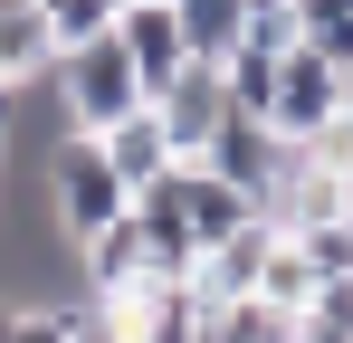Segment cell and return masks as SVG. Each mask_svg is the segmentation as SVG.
<instances>
[{
  "mask_svg": "<svg viewBox=\"0 0 353 343\" xmlns=\"http://www.w3.org/2000/svg\"><path fill=\"white\" fill-rule=\"evenodd\" d=\"M172 191H181V220H191V238H201V258L258 220V200H248V191H230L220 172H201V163H172Z\"/></svg>",
  "mask_w": 353,
  "mask_h": 343,
  "instance_id": "obj_7",
  "label": "cell"
},
{
  "mask_svg": "<svg viewBox=\"0 0 353 343\" xmlns=\"http://www.w3.org/2000/svg\"><path fill=\"white\" fill-rule=\"evenodd\" d=\"M39 67H58V48H48V19H39V0H0V86H29Z\"/></svg>",
  "mask_w": 353,
  "mask_h": 343,
  "instance_id": "obj_10",
  "label": "cell"
},
{
  "mask_svg": "<svg viewBox=\"0 0 353 343\" xmlns=\"http://www.w3.org/2000/svg\"><path fill=\"white\" fill-rule=\"evenodd\" d=\"M67 343H124V324L105 305H67Z\"/></svg>",
  "mask_w": 353,
  "mask_h": 343,
  "instance_id": "obj_15",
  "label": "cell"
},
{
  "mask_svg": "<svg viewBox=\"0 0 353 343\" xmlns=\"http://www.w3.org/2000/svg\"><path fill=\"white\" fill-rule=\"evenodd\" d=\"M39 19H48V48H86V39H105L115 29V0H39Z\"/></svg>",
  "mask_w": 353,
  "mask_h": 343,
  "instance_id": "obj_13",
  "label": "cell"
},
{
  "mask_svg": "<svg viewBox=\"0 0 353 343\" xmlns=\"http://www.w3.org/2000/svg\"><path fill=\"white\" fill-rule=\"evenodd\" d=\"M115 39H124V57H134V76H143V96L181 86V67H191V39H181V10H172V0L115 10Z\"/></svg>",
  "mask_w": 353,
  "mask_h": 343,
  "instance_id": "obj_5",
  "label": "cell"
},
{
  "mask_svg": "<svg viewBox=\"0 0 353 343\" xmlns=\"http://www.w3.org/2000/svg\"><path fill=\"white\" fill-rule=\"evenodd\" d=\"M124 210H134V191L105 172V153H96L86 134H67V143H58V229L86 248V238H96V229H115Z\"/></svg>",
  "mask_w": 353,
  "mask_h": 343,
  "instance_id": "obj_2",
  "label": "cell"
},
{
  "mask_svg": "<svg viewBox=\"0 0 353 343\" xmlns=\"http://www.w3.org/2000/svg\"><path fill=\"white\" fill-rule=\"evenodd\" d=\"M181 10V39H191V67H220L239 48V19H248V0H172Z\"/></svg>",
  "mask_w": 353,
  "mask_h": 343,
  "instance_id": "obj_11",
  "label": "cell"
},
{
  "mask_svg": "<svg viewBox=\"0 0 353 343\" xmlns=\"http://www.w3.org/2000/svg\"><path fill=\"white\" fill-rule=\"evenodd\" d=\"M258 305H277V315H305V295H315V277H305V258H296L287 238L268 248V267H258V286H248Z\"/></svg>",
  "mask_w": 353,
  "mask_h": 343,
  "instance_id": "obj_14",
  "label": "cell"
},
{
  "mask_svg": "<svg viewBox=\"0 0 353 343\" xmlns=\"http://www.w3.org/2000/svg\"><path fill=\"white\" fill-rule=\"evenodd\" d=\"M58 96H67V124H77V134H105V124H124V114H143V105H153L115 29L58 57Z\"/></svg>",
  "mask_w": 353,
  "mask_h": 343,
  "instance_id": "obj_1",
  "label": "cell"
},
{
  "mask_svg": "<svg viewBox=\"0 0 353 343\" xmlns=\"http://www.w3.org/2000/svg\"><path fill=\"white\" fill-rule=\"evenodd\" d=\"M153 124H163L172 163H201V153H210V134L230 124V96H220V67H181V86H163V96H153Z\"/></svg>",
  "mask_w": 353,
  "mask_h": 343,
  "instance_id": "obj_4",
  "label": "cell"
},
{
  "mask_svg": "<svg viewBox=\"0 0 353 343\" xmlns=\"http://www.w3.org/2000/svg\"><path fill=\"white\" fill-rule=\"evenodd\" d=\"M19 86H0V163H10V143H19V105H10Z\"/></svg>",
  "mask_w": 353,
  "mask_h": 343,
  "instance_id": "obj_16",
  "label": "cell"
},
{
  "mask_svg": "<svg viewBox=\"0 0 353 343\" xmlns=\"http://www.w3.org/2000/svg\"><path fill=\"white\" fill-rule=\"evenodd\" d=\"M334 114H344V124H353V76H344V105H334Z\"/></svg>",
  "mask_w": 353,
  "mask_h": 343,
  "instance_id": "obj_17",
  "label": "cell"
},
{
  "mask_svg": "<svg viewBox=\"0 0 353 343\" xmlns=\"http://www.w3.org/2000/svg\"><path fill=\"white\" fill-rule=\"evenodd\" d=\"M115 10H143V0H115Z\"/></svg>",
  "mask_w": 353,
  "mask_h": 343,
  "instance_id": "obj_18",
  "label": "cell"
},
{
  "mask_svg": "<svg viewBox=\"0 0 353 343\" xmlns=\"http://www.w3.org/2000/svg\"><path fill=\"white\" fill-rule=\"evenodd\" d=\"M96 153H105V172H115L124 191H143V181H163L172 172V143H163V124H153V105L124 114V124H105V134H86Z\"/></svg>",
  "mask_w": 353,
  "mask_h": 343,
  "instance_id": "obj_9",
  "label": "cell"
},
{
  "mask_svg": "<svg viewBox=\"0 0 353 343\" xmlns=\"http://www.w3.org/2000/svg\"><path fill=\"white\" fill-rule=\"evenodd\" d=\"M239 48H248V57H287V48H305V19H296V0H248V19H239Z\"/></svg>",
  "mask_w": 353,
  "mask_h": 343,
  "instance_id": "obj_12",
  "label": "cell"
},
{
  "mask_svg": "<svg viewBox=\"0 0 353 343\" xmlns=\"http://www.w3.org/2000/svg\"><path fill=\"white\" fill-rule=\"evenodd\" d=\"M201 172H220L230 191H248V200L268 210V191H277V172H287V143H277L268 124H248V114H230V124L210 134V153H201Z\"/></svg>",
  "mask_w": 353,
  "mask_h": 343,
  "instance_id": "obj_6",
  "label": "cell"
},
{
  "mask_svg": "<svg viewBox=\"0 0 353 343\" xmlns=\"http://www.w3.org/2000/svg\"><path fill=\"white\" fill-rule=\"evenodd\" d=\"M77 258H86V305H124L134 286H153V258H143V229H134V210H124L115 229H96Z\"/></svg>",
  "mask_w": 353,
  "mask_h": 343,
  "instance_id": "obj_8",
  "label": "cell"
},
{
  "mask_svg": "<svg viewBox=\"0 0 353 343\" xmlns=\"http://www.w3.org/2000/svg\"><path fill=\"white\" fill-rule=\"evenodd\" d=\"M334 105H344V76H334L315 48L277 57V105H268V134H277V143H315V134L334 124Z\"/></svg>",
  "mask_w": 353,
  "mask_h": 343,
  "instance_id": "obj_3",
  "label": "cell"
}]
</instances>
